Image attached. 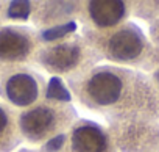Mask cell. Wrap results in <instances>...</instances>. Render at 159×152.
<instances>
[{
	"label": "cell",
	"mask_w": 159,
	"mask_h": 152,
	"mask_svg": "<svg viewBox=\"0 0 159 152\" xmlns=\"http://www.w3.org/2000/svg\"><path fill=\"white\" fill-rule=\"evenodd\" d=\"M123 94V79L112 69H97L86 82L88 99L98 107H111Z\"/></svg>",
	"instance_id": "cell-1"
},
{
	"label": "cell",
	"mask_w": 159,
	"mask_h": 152,
	"mask_svg": "<svg viewBox=\"0 0 159 152\" xmlns=\"http://www.w3.org/2000/svg\"><path fill=\"white\" fill-rule=\"evenodd\" d=\"M58 121L59 119L55 107L38 105L20 115L19 125L27 138L39 141L55 132V129L58 127Z\"/></svg>",
	"instance_id": "cell-2"
},
{
	"label": "cell",
	"mask_w": 159,
	"mask_h": 152,
	"mask_svg": "<svg viewBox=\"0 0 159 152\" xmlns=\"http://www.w3.org/2000/svg\"><path fill=\"white\" fill-rule=\"evenodd\" d=\"M143 39L134 28H120L112 33L106 41V52L111 58L119 61H129L140 55Z\"/></svg>",
	"instance_id": "cell-3"
},
{
	"label": "cell",
	"mask_w": 159,
	"mask_h": 152,
	"mask_svg": "<svg viewBox=\"0 0 159 152\" xmlns=\"http://www.w3.org/2000/svg\"><path fill=\"white\" fill-rule=\"evenodd\" d=\"M5 96L17 107L31 105L39 96V85L33 75L27 72L13 74L5 83Z\"/></svg>",
	"instance_id": "cell-4"
},
{
	"label": "cell",
	"mask_w": 159,
	"mask_h": 152,
	"mask_svg": "<svg viewBox=\"0 0 159 152\" xmlns=\"http://www.w3.org/2000/svg\"><path fill=\"white\" fill-rule=\"evenodd\" d=\"M31 50V41L28 35L16 28L0 30V60H24Z\"/></svg>",
	"instance_id": "cell-5"
},
{
	"label": "cell",
	"mask_w": 159,
	"mask_h": 152,
	"mask_svg": "<svg viewBox=\"0 0 159 152\" xmlns=\"http://www.w3.org/2000/svg\"><path fill=\"white\" fill-rule=\"evenodd\" d=\"M72 150L73 152H106L108 138L95 125H80L72 133Z\"/></svg>",
	"instance_id": "cell-6"
},
{
	"label": "cell",
	"mask_w": 159,
	"mask_h": 152,
	"mask_svg": "<svg viewBox=\"0 0 159 152\" xmlns=\"http://www.w3.org/2000/svg\"><path fill=\"white\" fill-rule=\"evenodd\" d=\"M88 11L91 19L98 25V27H112L117 25L125 13H126V5L119 0H94L88 3Z\"/></svg>",
	"instance_id": "cell-7"
},
{
	"label": "cell",
	"mask_w": 159,
	"mask_h": 152,
	"mask_svg": "<svg viewBox=\"0 0 159 152\" xmlns=\"http://www.w3.org/2000/svg\"><path fill=\"white\" fill-rule=\"evenodd\" d=\"M80 56H81V50L76 44H58L47 52L42 61L47 67L56 72H62L73 69L80 61Z\"/></svg>",
	"instance_id": "cell-8"
},
{
	"label": "cell",
	"mask_w": 159,
	"mask_h": 152,
	"mask_svg": "<svg viewBox=\"0 0 159 152\" xmlns=\"http://www.w3.org/2000/svg\"><path fill=\"white\" fill-rule=\"evenodd\" d=\"M75 28H76V25H75L73 22H69V24H66V25L53 27V28L44 32V33H42V38H44L45 41H53V39H58V38H61V36H64V35L73 32Z\"/></svg>",
	"instance_id": "cell-9"
},
{
	"label": "cell",
	"mask_w": 159,
	"mask_h": 152,
	"mask_svg": "<svg viewBox=\"0 0 159 152\" xmlns=\"http://www.w3.org/2000/svg\"><path fill=\"white\" fill-rule=\"evenodd\" d=\"M30 14V3L28 2H13L8 10V16L13 19H27Z\"/></svg>",
	"instance_id": "cell-10"
},
{
	"label": "cell",
	"mask_w": 159,
	"mask_h": 152,
	"mask_svg": "<svg viewBox=\"0 0 159 152\" xmlns=\"http://www.w3.org/2000/svg\"><path fill=\"white\" fill-rule=\"evenodd\" d=\"M48 97L64 99V101H67V99H69L67 91L62 88V85H61V82H59L58 79H52V80H50V86H48Z\"/></svg>",
	"instance_id": "cell-11"
},
{
	"label": "cell",
	"mask_w": 159,
	"mask_h": 152,
	"mask_svg": "<svg viewBox=\"0 0 159 152\" xmlns=\"http://www.w3.org/2000/svg\"><path fill=\"white\" fill-rule=\"evenodd\" d=\"M8 122H10V119H8V116H7V113L0 108V135H3L5 132H7V129H8Z\"/></svg>",
	"instance_id": "cell-12"
},
{
	"label": "cell",
	"mask_w": 159,
	"mask_h": 152,
	"mask_svg": "<svg viewBox=\"0 0 159 152\" xmlns=\"http://www.w3.org/2000/svg\"><path fill=\"white\" fill-rule=\"evenodd\" d=\"M62 143H64V135H59V136H56L55 140H52L48 143V149L56 150V149H59V146H62Z\"/></svg>",
	"instance_id": "cell-13"
}]
</instances>
